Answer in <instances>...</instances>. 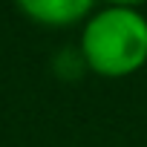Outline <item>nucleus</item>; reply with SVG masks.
Masks as SVG:
<instances>
[{"mask_svg": "<svg viewBox=\"0 0 147 147\" xmlns=\"http://www.w3.org/2000/svg\"><path fill=\"white\" fill-rule=\"evenodd\" d=\"M18 9L38 26L46 29H66V26H84L87 18L95 12L98 0H15Z\"/></svg>", "mask_w": 147, "mask_h": 147, "instance_id": "nucleus-2", "label": "nucleus"}, {"mask_svg": "<svg viewBox=\"0 0 147 147\" xmlns=\"http://www.w3.org/2000/svg\"><path fill=\"white\" fill-rule=\"evenodd\" d=\"M104 6H113V9H141L147 0H98Z\"/></svg>", "mask_w": 147, "mask_h": 147, "instance_id": "nucleus-3", "label": "nucleus"}, {"mask_svg": "<svg viewBox=\"0 0 147 147\" xmlns=\"http://www.w3.org/2000/svg\"><path fill=\"white\" fill-rule=\"evenodd\" d=\"M78 55L98 78H130L147 66V15L141 9H95L81 26Z\"/></svg>", "mask_w": 147, "mask_h": 147, "instance_id": "nucleus-1", "label": "nucleus"}]
</instances>
